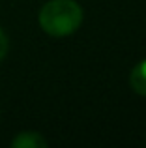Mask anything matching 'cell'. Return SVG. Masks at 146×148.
Instances as JSON below:
<instances>
[{
    "label": "cell",
    "mask_w": 146,
    "mask_h": 148,
    "mask_svg": "<svg viewBox=\"0 0 146 148\" xmlns=\"http://www.w3.org/2000/svg\"><path fill=\"white\" fill-rule=\"evenodd\" d=\"M129 84H131L133 92H137L139 96H144L146 98V58L131 69Z\"/></svg>",
    "instance_id": "3957f363"
},
{
    "label": "cell",
    "mask_w": 146,
    "mask_h": 148,
    "mask_svg": "<svg viewBox=\"0 0 146 148\" xmlns=\"http://www.w3.org/2000/svg\"><path fill=\"white\" fill-rule=\"evenodd\" d=\"M13 148H45L47 141L38 131H21L17 137L11 141Z\"/></svg>",
    "instance_id": "7a4b0ae2"
},
{
    "label": "cell",
    "mask_w": 146,
    "mask_h": 148,
    "mask_svg": "<svg viewBox=\"0 0 146 148\" xmlns=\"http://www.w3.org/2000/svg\"><path fill=\"white\" fill-rule=\"evenodd\" d=\"M8 47H10V43H8V36H6V32L0 28V62H2L4 56L8 54Z\"/></svg>",
    "instance_id": "277c9868"
},
{
    "label": "cell",
    "mask_w": 146,
    "mask_h": 148,
    "mask_svg": "<svg viewBox=\"0 0 146 148\" xmlns=\"http://www.w3.org/2000/svg\"><path fill=\"white\" fill-rule=\"evenodd\" d=\"M83 23V8L75 0H51L40 11V26L53 38L73 34Z\"/></svg>",
    "instance_id": "6da1fadb"
}]
</instances>
